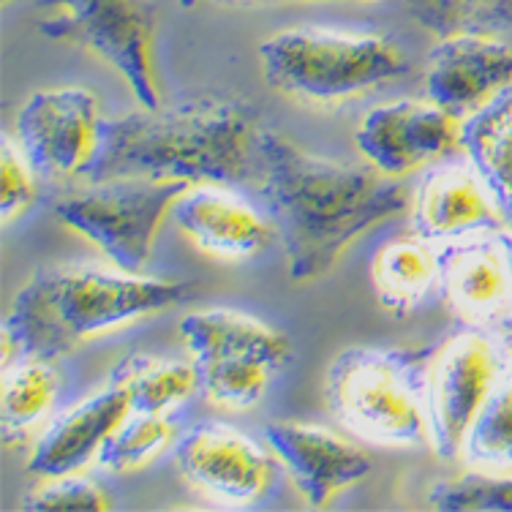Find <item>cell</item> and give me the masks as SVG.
<instances>
[{"instance_id":"cell-1","label":"cell","mask_w":512,"mask_h":512,"mask_svg":"<svg viewBox=\"0 0 512 512\" xmlns=\"http://www.w3.org/2000/svg\"><path fill=\"white\" fill-rule=\"evenodd\" d=\"M259 180L295 284L327 276L357 237L409 207V188L398 178L311 156L270 128Z\"/></svg>"},{"instance_id":"cell-2","label":"cell","mask_w":512,"mask_h":512,"mask_svg":"<svg viewBox=\"0 0 512 512\" xmlns=\"http://www.w3.org/2000/svg\"><path fill=\"white\" fill-rule=\"evenodd\" d=\"M262 134L259 112L243 99L191 96L172 107L104 120L85 178L232 186L259 175Z\"/></svg>"},{"instance_id":"cell-3","label":"cell","mask_w":512,"mask_h":512,"mask_svg":"<svg viewBox=\"0 0 512 512\" xmlns=\"http://www.w3.org/2000/svg\"><path fill=\"white\" fill-rule=\"evenodd\" d=\"M191 286L109 273L99 267H41L3 319V371L20 360H58L96 335L186 303Z\"/></svg>"},{"instance_id":"cell-4","label":"cell","mask_w":512,"mask_h":512,"mask_svg":"<svg viewBox=\"0 0 512 512\" xmlns=\"http://www.w3.org/2000/svg\"><path fill=\"white\" fill-rule=\"evenodd\" d=\"M265 79L281 93L308 101H344L406 74L395 41L374 33L295 28L259 47Z\"/></svg>"},{"instance_id":"cell-5","label":"cell","mask_w":512,"mask_h":512,"mask_svg":"<svg viewBox=\"0 0 512 512\" xmlns=\"http://www.w3.org/2000/svg\"><path fill=\"white\" fill-rule=\"evenodd\" d=\"M428 379L409 355L355 346L335 357L325 395L333 414L355 434L379 444L412 447L431 439Z\"/></svg>"},{"instance_id":"cell-6","label":"cell","mask_w":512,"mask_h":512,"mask_svg":"<svg viewBox=\"0 0 512 512\" xmlns=\"http://www.w3.org/2000/svg\"><path fill=\"white\" fill-rule=\"evenodd\" d=\"M183 180H107L55 202V216L99 246L123 273H142L156 232L180 194Z\"/></svg>"},{"instance_id":"cell-7","label":"cell","mask_w":512,"mask_h":512,"mask_svg":"<svg viewBox=\"0 0 512 512\" xmlns=\"http://www.w3.org/2000/svg\"><path fill=\"white\" fill-rule=\"evenodd\" d=\"M58 17L41 25L52 39L71 41L107 60L145 109L161 107L150 66V14L139 0H55Z\"/></svg>"},{"instance_id":"cell-8","label":"cell","mask_w":512,"mask_h":512,"mask_svg":"<svg viewBox=\"0 0 512 512\" xmlns=\"http://www.w3.org/2000/svg\"><path fill=\"white\" fill-rule=\"evenodd\" d=\"M499 382V357L491 341L477 333L447 338L428 371V428L434 450L444 461L463 453L472 425Z\"/></svg>"},{"instance_id":"cell-9","label":"cell","mask_w":512,"mask_h":512,"mask_svg":"<svg viewBox=\"0 0 512 512\" xmlns=\"http://www.w3.org/2000/svg\"><path fill=\"white\" fill-rule=\"evenodd\" d=\"M101 123L99 99L88 90H39L17 118L20 148L41 178L85 175L99 150Z\"/></svg>"},{"instance_id":"cell-10","label":"cell","mask_w":512,"mask_h":512,"mask_svg":"<svg viewBox=\"0 0 512 512\" xmlns=\"http://www.w3.org/2000/svg\"><path fill=\"white\" fill-rule=\"evenodd\" d=\"M461 134L458 115L436 101H395L365 115L355 142L379 172L404 178L455 153L461 148Z\"/></svg>"},{"instance_id":"cell-11","label":"cell","mask_w":512,"mask_h":512,"mask_svg":"<svg viewBox=\"0 0 512 512\" xmlns=\"http://www.w3.org/2000/svg\"><path fill=\"white\" fill-rule=\"evenodd\" d=\"M175 461L194 488L227 502L256 499L273 474V463L259 444L221 423L188 428L175 442Z\"/></svg>"},{"instance_id":"cell-12","label":"cell","mask_w":512,"mask_h":512,"mask_svg":"<svg viewBox=\"0 0 512 512\" xmlns=\"http://www.w3.org/2000/svg\"><path fill=\"white\" fill-rule=\"evenodd\" d=\"M428 99L453 115H474L512 88V44L499 36H453L431 52Z\"/></svg>"},{"instance_id":"cell-13","label":"cell","mask_w":512,"mask_h":512,"mask_svg":"<svg viewBox=\"0 0 512 512\" xmlns=\"http://www.w3.org/2000/svg\"><path fill=\"white\" fill-rule=\"evenodd\" d=\"M262 434L311 507H325L371 472L363 450L319 425L267 423Z\"/></svg>"},{"instance_id":"cell-14","label":"cell","mask_w":512,"mask_h":512,"mask_svg":"<svg viewBox=\"0 0 512 512\" xmlns=\"http://www.w3.org/2000/svg\"><path fill=\"white\" fill-rule=\"evenodd\" d=\"M131 412L134 406L126 387L112 379L104 390L71 406L44 431L30 455L28 472L47 480L79 472L93 455L101 453L104 442Z\"/></svg>"},{"instance_id":"cell-15","label":"cell","mask_w":512,"mask_h":512,"mask_svg":"<svg viewBox=\"0 0 512 512\" xmlns=\"http://www.w3.org/2000/svg\"><path fill=\"white\" fill-rule=\"evenodd\" d=\"M172 216L199 248L227 259H251L273 243V227L243 199L218 188H188Z\"/></svg>"},{"instance_id":"cell-16","label":"cell","mask_w":512,"mask_h":512,"mask_svg":"<svg viewBox=\"0 0 512 512\" xmlns=\"http://www.w3.org/2000/svg\"><path fill=\"white\" fill-rule=\"evenodd\" d=\"M414 227L423 237L504 227L502 213L477 172L444 167L431 172L414 197Z\"/></svg>"},{"instance_id":"cell-17","label":"cell","mask_w":512,"mask_h":512,"mask_svg":"<svg viewBox=\"0 0 512 512\" xmlns=\"http://www.w3.org/2000/svg\"><path fill=\"white\" fill-rule=\"evenodd\" d=\"M178 330L194 363L256 360L278 371L292 357V344L281 330L235 311H197L188 314Z\"/></svg>"},{"instance_id":"cell-18","label":"cell","mask_w":512,"mask_h":512,"mask_svg":"<svg viewBox=\"0 0 512 512\" xmlns=\"http://www.w3.org/2000/svg\"><path fill=\"white\" fill-rule=\"evenodd\" d=\"M461 148L491 191L504 227L512 229V88L469 115L463 123Z\"/></svg>"},{"instance_id":"cell-19","label":"cell","mask_w":512,"mask_h":512,"mask_svg":"<svg viewBox=\"0 0 512 512\" xmlns=\"http://www.w3.org/2000/svg\"><path fill=\"white\" fill-rule=\"evenodd\" d=\"M439 278L431 246L420 237H393L374 254L371 281L382 306L390 311H409L431 295Z\"/></svg>"},{"instance_id":"cell-20","label":"cell","mask_w":512,"mask_h":512,"mask_svg":"<svg viewBox=\"0 0 512 512\" xmlns=\"http://www.w3.org/2000/svg\"><path fill=\"white\" fill-rule=\"evenodd\" d=\"M126 387L134 412L167 414L199 390L197 363L167 357H131L112 374Z\"/></svg>"},{"instance_id":"cell-21","label":"cell","mask_w":512,"mask_h":512,"mask_svg":"<svg viewBox=\"0 0 512 512\" xmlns=\"http://www.w3.org/2000/svg\"><path fill=\"white\" fill-rule=\"evenodd\" d=\"M60 387L58 371L47 360H20L3 371V390H0V423L3 439L11 442L14 436L28 431L39 423L55 404Z\"/></svg>"},{"instance_id":"cell-22","label":"cell","mask_w":512,"mask_h":512,"mask_svg":"<svg viewBox=\"0 0 512 512\" xmlns=\"http://www.w3.org/2000/svg\"><path fill=\"white\" fill-rule=\"evenodd\" d=\"M414 20L439 39L499 36L512 28V0H406Z\"/></svg>"},{"instance_id":"cell-23","label":"cell","mask_w":512,"mask_h":512,"mask_svg":"<svg viewBox=\"0 0 512 512\" xmlns=\"http://www.w3.org/2000/svg\"><path fill=\"white\" fill-rule=\"evenodd\" d=\"M510 289V270L496 248H466L447 265V292L463 311H488Z\"/></svg>"},{"instance_id":"cell-24","label":"cell","mask_w":512,"mask_h":512,"mask_svg":"<svg viewBox=\"0 0 512 512\" xmlns=\"http://www.w3.org/2000/svg\"><path fill=\"white\" fill-rule=\"evenodd\" d=\"M172 436H175V425L164 414L131 412L104 442L99 463L107 466L109 472H137L158 453H164Z\"/></svg>"},{"instance_id":"cell-25","label":"cell","mask_w":512,"mask_h":512,"mask_svg":"<svg viewBox=\"0 0 512 512\" xmlns=\"http://www.w3.org/2000/svg\"><path fill=\"white\" fill-rule=\"evenodd\" d=\"M463 450L472 463L512 469V371L499 376Z\"/></svg>"},{"instance_id":"cell-26","label":"cell","mask_w":512,"mask_h":512,"mask_svg":"<svg viewBox=\"0 0 512 512\" xmlns=\"http://www.w3.org/2000/svg\"><path fill=\"white\" fill-rule=\"evenodd\" d=\"M199 390L218 406L251 409L265 395L273 368L256 360H213L197 363Z\"/></svg>"},{"instance_id":"cell-27","label":"cell","mask_w":512,"mask_h":512,"mask_svg":"<svg viewBox=\"0 0 512 512\" xmlns=\"http://www.w3.org/2000/svg\"><path fill=\"white\" fill-rule=\"evenodd\" d=\"M428 502L436 510H499L512 512V472L461 474L431 488Z\"/></svg>"},{"instance_id":"cell-28","label":"cell","mask_w":512,"mask_h":512,"mask_svg":"<svg viewBox=\"0 0 512 512\" xmlns=\"http://www.w3.org/2000/svg\"><path fill=\"white\" fill-rule=\"evenodd\" d=\"M36 169L30 167L22 148H14L11 139H3L0 148V216L3 224L22 216L36 202Z\"/></svg>"},{"instance_id":"cell-29","label":"cell","mask_w":512,"mask_h":512,"mask_svg":"<svg viewBox=\"0 0 512 512\" xmlns=\"http://www.w3.org/2000/svg\"><path fill=\"white\" fill-rule=\"evenodd\" d=\"M109 499L107 491L96 485L93 480L85 477H52L50 483L39 488V491L30 496L28 510H107Z\"/></svg>"},{"instance_id":"cell-30","label":"cell","mask_w":512,"mask_h":512,"mask_svg":"<svg viewBox=\"0 0 512 512\" xmlns=\"http://www.w3.org/2000/svg\"><path fill=\"white\" fill-rule=\"evenodd\" d=\"M507 335H510V341H512V325H510V330H507Z\"/></svg>"}]
</instances>
